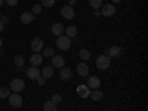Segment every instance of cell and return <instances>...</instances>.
I'll list each match as a JSON object with an SVG mask.
<instances>
[{"mask_svg":"<svg viewBox=\"0 0 148 111\" xmlns=\"http://www.w3.org/2000/svg\"><path fill=\"white\" fill-rule=\"evenodd\" d=\"M56 46L58 49H61V51H68V49L71 47V39H68L67 36H59L56 39Z\"/></svg>","mask_w":148,"mask_h":111,"instance_id":"cell-1","label":"cell"},{"mask_svg":"<svg viewBox=\"0 0 148 111\" xmlns=\"http://www.w3.org/2000/svg\"><path fill=\"white\" fill-rule=\"evenodd\" d=\"M111 64V58L108 55H101V56H98L96 58V67L99 68V70H107Z\"/></svg>","mask_w":148,"mask_h":111,"instance_id":"cell-2","label":"cell"},{"mask_svg":"<svg viewBox=\"0 0 148 111\" xmlns=\"http://www.w3.org/2000/svg\"><path fill=\"white\" fill-rule=\"evenodd\" d=\"M9 104H10V107H14V108H19L21 105H22V96L19 95V93H10L9 96Z\"/></svg>","mask_w":148,"mask_h":111,"instance_id":"cell-3","label":"cell"},{"mask_svg":"<svg viewBox=\"0 0 148 111\" xmlns=\"http://www.w3.org/2000/svg\"><path fill=\"white\" fill-rule=\"evenodd\" d=\"M24 88H25V83H24V80H21V79H14L10 82V90L12 92H15V93L22 92Z\"/></svg>","mask_w":148,"mask_h":111,"instance_id":"cell-4","label":"cell"},{"mask_svg":"<svg viewBox=\"0 0 148 111\" xmlns=\"http://www.w3.org/2000/svg\"><path fill=\"white\" fill-rule=\"evenodd\" d=\"M61 15H62V18L64 19H67V21H71L74 16H76V12H74V9L71 8V6H64L62 9H61Z\"/></svg>","mask_w":148,"mask_h":111,"instance_id":"cell-5","label":"cell"},{"mask_svg":"<svg viewBox=\"0 0 148 111\" xmlns=\"http://www.w3.org/2000/svg\"><path fill=\"white\" fill-rule=\"evenodd\" d=\"M99 12L102 16H113V15H116V6L114 5H104Z\"/></svg>","mask_w":148,"mask_h":111,"instance_id":"cell-6","label":"cell"},{"mask_svg":"<svg viewBox=\"0 0 148 111\" xmlns=\"http://www.w3.org/2000/svg\"><path fill=\"white\" fill-rule=\"evenodd\" d=\"M40 76H42L40 68H37V67H33V65H31V68L27 70V77H28L30 80H37Z\"/></svg>","mask_w":148,"mask_h":111,"instance_id":"cell-7","label":"cell"},{"mask_svg":"<svg viewBox=\"0 0 148 111\" xmlns=\"http://www.w3.org/2000/svg\"><path fill=\"white\" fill-rule=\"evenodd\" d=\"M51 59H52V67H53V68H62V67H65V59H64L62 56L53 55Z\"/></svg>","mask_w":148,"mask_h":111,"instance_id":"cell-8","label":"cell"},{"mask_svg":"<svg viewBox=\"0 0 148 111\" xmlns=\"http://www.w3.org/2000/svg\"><path fill=\"white\" fill-rule=\"evenodd\" d=\"M31 51L34 53H39L40 51H43V40L39 39V37H36V39L31 42Z\"/></svg>","mask_w":148,"mask_h":111,"instance_id":"cell-9","label":"cell"},{"mask_svg":"<svg viewBox=\"0 0 148 111\" xmlns=\"http://www.w3.org/2000/svg\"><path fill=\"white\" fill-rule=\"evenodd\" d=\"M86 86H88L90 90H92V89H93V90L98 89V88L101 86V80H99V77H96V76L89 77V79H88V84H86Z\"/></svg>","mask_w":148,"mask_h":111,"instance_id":"cell-10","label":"cell"},{"mask_svg":"<svg viewBox=\"0 0 148 111\" xmlns=\"http://www.w3.org/2000/svg\"><path fill=\"white\" fill-rule=\"evenodd\" d=\"M121 53H123V51H121V47H119V46H111L107 51V55L110 58H120Z\"/></svg>","mask_w":148,"mask_h":111,"instance_id":"cell-11","label":"cell"},{"mask_svg":"<svg viewBox=\"0 0 148 111\" xmlns=\"http://www.w3.org/2000/svg\"><path fill=\"white\" fill-rule=\"evenodd\" d=\"M77 95H79L80 98H89L90 89H89L86 84H80V86H77Z\"/></svg>","mask_w":148,"mask_h":111,"instance_id":"cell-12","label":"cell"},{"mask_svg":"<svg viewBox=\"0 0 148 111\" xmlns=\"http://www.w3.org/2000/svg\"><path fill=\"white\" fill-rule=\"evenodd\" d=\"M51 31H52L53 36L59 37V36L64 34V25H62V24H59V22H55L53 25H52V28H51Z\"/></svg>","mask_w":148,"mask_h":111,"instance_id":"cell-13","label":"cell"},{"mask_svg":"<svg viewBox=\"0 0 148 111\" xmlns=\"http://www.w3.org/2000/svg\"><path fill=\"white\" fill-rule=\"evenodd\" d=\"M14 62H15L16 70H18V71H22V70H24V64H25V58H24L22 55H15Z\"/></svg>","mask_w":148,"mask_h":111,"instance_id":"cell-14","label":"cell"},{"mask_svg":"<svg viewBox=\"0 0 148 111\" xmlns=\"http://www.w3.org/2000/svg\"><path fill=\"white\" fill-rule=\"evenodd\" d=\"M30 62H31L33 67H39V65H42V62H43V56H42L40 53H33L31 58H30Z\"/></svg>","mask_w":148,"mask_h":111,"instance_id":"cell-15","label":"cell"},{"mask_svg":"<svg viewBox=\"0 0 148 111\" xmlns=\"http://www.w3.org/2000/svg\"><path fill=\"white\" fill-rule=\"evenodd\" d=\"M71 76H73V73H71L70 68H65V67L61 68V71H59V77H61V80L68 82V80L71 79Z\"/></svg>","mask_w":148,"mask_h":111,"instance_id":"cell-16","label":"cell"},{"mask_svg":"<svg viewBox=\"0 0 148 111\" xmlns=\"http://www.w3.org/2000/svg\"><path fill=\"white\" fill-rule=\"evenodd\" d=\"M53 74H55V68L52 65H46L42 70V77H45V79H51Z\"/></svg>","mask_w":148,"mask_h":111,"instance_id":"cell-17","label":"cell"},{"mask_svg":"<svg viewBox=\"0 0 148 111\" xmlns=\"http://www.w3.org/2000/svg\"><path fill=\"white\" fill-rule=\"evenodd\" d=\"M64 36H67L68 39H74V37H77V28L74 25H70V27L64 28Z\"/></svg>","mask_w":148,"mask_h":111,"instance_id":"cell-18","label":"cell"},{"mask_svg":"<svg viewBox=\"0 0 148 111\" xmlns=\"http://www.w3.org/2000/svg\"><path fill=\"white\" fill-rule=\"evenodd\" d=\"M77 73H79V76H82V77H86L89 74V67L86 65L84 62H80L79 65H77Z\"/></svg>","mask_w":148,"mask_h":111,"instance_id":"cell-19","label":"cell"},{"mask_svg":"<svg viewBox=\"0 0 148 111\" xmlns=\"http://www.w3.org/2000/svg\"><path fill=\"white\" fill-rule=\"evenodd\" d=\"M34 21V15L31 14V12H24V14L21 15V22L22 24H30Z\"/></svg>","mask_w":148,"mask_h":111,"instance_id":"cell-20","label":"cell"},{"mask_svg":"<svg viewBox=\"0 0 148 111\" xmlns=\"http://www.w3.org/2000/svg\"><path fill=\"white\" fill-rule=\"evenodd\" d=\"M89 96L92 98L93 101H101L102 98H104V93H102L101 90H98V89H95L93 92H90V95H89Z\"/></svg>","mask_w":148,"mask_h":111,"instance_id":"cell-21","label":"cell"},{"mask_svg":"<svg viewBox=\"0 0 148 111\" xmlns=\"http://www.w3.org/2000/svg\"><path fill=\"white\" fill-rule=\"evenodd\" d=\"M43 110L45 111H56V105L52 102V101H46L43 104Z\"/></svg>","mask_w":148,"mask_h":111,"instance_id":"cell-22","label":"cell"},{"mask_svg":"<svg viewBox=\"0 0 148 111\" xmlns=\"http://www.w3.org/2000/svg\"><path fill=\"white\" fill-rule=\"evenodd\" d=\"M53 55H55L53 47H45V49H43V55H42V56H45V58H52Z\"/></svg>","mask_w":148,"mask_h":111,"instance_id":"cell-23","label":"cell"},{"mask_svg":"<svg viewBox=\"0 0 148 111\" xmlns=\"http://www.w3.org/2000/svg\"><path fill=\"white\" fill-rule=\"evenodd\" d=\"M79 56L83 59V61H88L90 58V52L88 51V49H80V52H79Z\"/></svg>","mask_w":148,"mask_h":111,"instance_id":"cell-24","label":"cell"},{"mask_svg":"<svg viewBox=\"0 0 148 111\" xmlns=\"http://www.w3.org/2000/svg\"><path fill=\"white\" fill-rule=\"evenodd\" d=\"M89 5L96 10V9H101L102 8V0H89Z\"/></svg>","mask_w":148,"mask_h":111,"instance_id":"cell-25","label":"cell"},{"mask_svg":"<svg viewBox=\"0 0 148 111\" xmlns=\"http://www.w3.org/2000/svg\"><path fill=\"white\" fill-rule=\"evenodd\" d=\"M42 12H43V6L42 5H34L33 6V10H31L33 15H40Z\"/></svg>","mask_w":148,"mask_h":111,"instance_id":"cell-26","label":"cell"},{"mask_svg":"<svg viewBox=\"0 0 148 111\" xmlns=\"http://www.w3.org/2000/svg\"><path fill=\"white\" fill-rule=\"evenodd\" d=\"M42 6L49 9V8H53L55 6V0H42Z\"/></svg>","mask_w":148,"mask_h":111,"instance_id":"cell-27","label":"cell"},{"mask_svg":"<svg viewBox=\"0 0 148 111\" xmlns=\"http://www.w3.org/2000/svg\"><path fill=\"white\" fill-rule=\"evenodd\" d=\"M55 105H58V104H61V102H62V96H61L59 93H55L53 96H52V99H51Z\"/></svg>","mask_w":148,"mask_h":111,"instance_id":"cell-28","label":"cell"},{"mask_svg":"<svg viewBox=\"0 0 148 111\" xmlns=\"http://www.w3.org/2000/svg\"><path fill=\"white\" fill-rule=\"evenodd\" d=\"M10 93H9V89L8 88H0V98L2 99H5V98H8Z\"/></svg>","mask_w":148,"mask_h":111,"instance_id":"cell-29","label":"cell"},{"mask_svg":"<svg viewBox=\"0 0 148 111\" xmlns=\"http://www.w3.org/2000/svg\"><path fill=\"white\" fill-rule=\"evenodd\" d=\"M0 21H2V22L5 24V25H6V24H9V22H10V18H9V16H6V15H2V16H0Z\"/></svg>","mask_w":148,"mask_h":111,"instance_id":"cell-30","label":"cell"},{"mask_svg":"<svg viewBox=\"0 0 148 111\" xmlns=\"http://www.w3.org/2000/svg\"><path fill=\"white\" fill-rule=\"evenodd\" d=\"M5 3L9 6H16L18 5V0H5Z\"/></svg>","mask_w":148,"mask_h":111,"instance_id":"cell-31","label":"cell"},{"mask_svg":"<svg viewBox=\"0 0 148 111\" xmlns=\"http://www.w3.org/2000/svg\"><path fill=\"white\" fill-rule=\"evenodd\" d=\"M36 82H37V83H39V84H40V86H43V84H45V83H46V79H45V77H42V76H40V77H39V79H37V80H36Z\"/></svg>","mask_w":148,"mask_h":111,"instance_id":"cell-32","label":"cell"},{"mask_svg":"<svg viewBox=\"0 0 148 111\" xmlns=\"http://www.w3.org/2000/svg\"><path fill=\"white\" fill-rule=\"evenodd\" d=\"M76 3H77V0H70V5H68V6H71V8H73Z\"/></svg>","mask_w":148,"mask_h":111,"instance_id":"cell-33","label":"cell"},{"mask_svg":"<svg viewBox=\"0 0 148 111\" xmlns=\"http://www.w3.org/2000/svg\"><path fill=\"white\" fill-rule=\"evenodd\" d=\"M95 16H101V12H99V9H96V10H95Z\"/></svg>","mask_w":148,"mask_h":111,"instance_id":"cell-34","label":"cell"},{"mask_svg":"<svg viewBox=\"0 0 148 111\" xmlns=\"http://www.w3.org/2000/svg\"><path fill=\"white\" fill-rule=\"evenodd\" d=\"M3 28H5V24L0 21V31H3Z\"/></svg>","mask_w":148,"mask_h":111,"instance_id":"cell-35","label":"cell"},{"mask_svg":"<svg viewBox=\"0 0 148 111\" xmlns=\"http://www.w3.org/2000/svg\"><path fill=\"white\" fill-rule=\"evenodd\" d=\"M3 5H5V0H0V8H2Z\"/></svg>","mask_w":148,"mask_h":111,"instance_id":"cell-36","label":"cell"},{"mask_svg":"<svg viewBox=\"0 0 148 111\" xmlns=\"http://www.w3.org/2000/svg\"><path fill=\"white\" fill-rule=\"evenodd\" d=\"M113 2H114V3H120V2H121V0H113Z\"/></svg>","mask_w":148,"mask_h":111,"instance_id":"cell-37","label":"cell"},{"mask_svg":"<svg viewBox=\"0 0 148 111\" xmlns=\"http://www.w3.org/2000/svg\"><path fill=\"white\" fill-rule=\"evenodd\" d=\"M2 45H3V40H2V39H0V47H2Z\"/></svg>","mask_w":148,"mask_h":111,"instance_id":"cell-38","label":"cell"},{"mask_svg":"<svg viewBox=\"0 0 148 111\" xmlns=\"http://www.w3.org/2000/svg\"><path fill=\"white\" fill-rule=\"evenodd\" d=\"M0 16H2V14H0Z\"/></svg>","mask_w":148,"mask_h":111,"instance_id":"cell-39","label":"cell"}]
</instances>
